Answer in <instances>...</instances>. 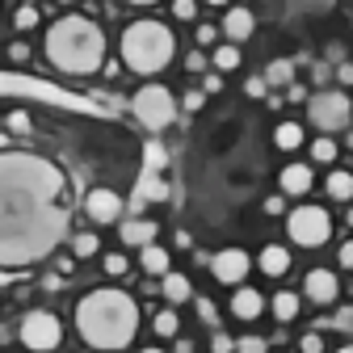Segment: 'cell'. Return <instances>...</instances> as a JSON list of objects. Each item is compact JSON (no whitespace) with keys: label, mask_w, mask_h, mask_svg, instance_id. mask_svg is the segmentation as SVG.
Wrapping results in <instances>:
<instances>
[{"label":"cell","mask_w":353,"mask_h":353,"mask_svg":"<svg viewBox=\"0 0 353 353\" xmlns=\"http://www.w3.org/2000/svg\"><path fill=\"white\" fill-rule=\"evenodd\" d=\"M76 332L84 336V345H93L101 353H118L139 332V303L114 286L88 290L76 303Z\"/></svg>","instance_id":"6da1fadb"},{"label":"cell","mask_w":353,"mask_h":353,"mask_svg":"<svg viewBox=\"0 0 353 353\" xmlns=\"http://www.w3.org/2000/svg\"><path fill=\"white\" fill-rule=\"evenodd\" d=\"M47 59L68 72V76H93L101 63H105V34L97 21H88L80 13H68L59 17L51 30H47Z\"/></svg>","instance_id":"7a4b0ae2"},{"label":"cell","mask_w":353,"mask_h":353,"mask_svg":"<svg viewBox=\"0 0 353 353\" xmlns=\"http://www.w3.org/2000/svg\"><path fill=\"white\" fill-rule=\"evenodd\" d=\"M118 51H122V63L130 72H139V76H156L172 63L176 55V34L156 21V17H139V21H130L122 30V42H118Z\"/></svg>","instance_id":"3957f363"},{"label":"cell","mask_w":353,"mask_h":353,"mask_svg":"<svg viewBox=\"0 0 353 353\" xmlns=\"http://www.w3.org/2000/svg\"><path fill=\"white\" fill-rule=\"evenodd\" d=\"M286 236L299 248H320L332 236V214L324 206H316V202H303V206L286 210Z\"/></svg>","instance_id":"277c9868"},{"label":"cell","mask_w":353,"mask_h":353,"mask_svg":"<svg viewBox=\"0 0 353 353\" xmlns=\"http://www.w3.org/2000/svg\"><path fill=\"white\" fill-rule=\"evenodd\" d=\"M307 122H312L320 135L349 130V122H353V101L341 93V88H320V93L307 97Z\"/></svg>","instance_id":"5b68a950"},{"label":"cell","mask_w":353,"mask_h":353,"mask_svg":"<svg viewBox=\"0 0 353 353\" xmlns=\"http://www.w3.org/2000/svg\"><path fill=\"white\" fill-rule=\"evenodd\" d=\"M130 110H135V118H139L148 130H164V126H172V118H176V97L168 93L164 84L148 80L139 93H135V101H130Z\"/></svg>","instance_id":"8992f818"},{"label":"cell","mask_w":353,"mask_h":353,"mask_svg":"<svg viewBox=\"0 0 353 353\" xmlns=\"http://www.w3.org/2000/svg\"><path fill=\"white\" fill-rule=\"evenodd\" d=\"M17 336H21V345L34 349V353H51V349H59V341H63V324H59L55 312H30V316L21 320V328H17Z\"/></svg>","instance_id":"52a82bcc"},{"label":"cell","mask_w":353,"mask_h":353,"mask_svg":"<svg viewBox=\"0 0 353 353\" xmlns=\"http://www.w3.org/2000/svg\"><path fill=\"white\" fill-rule=\"evenodd\" d=\"M252 270V256L244 248H223V252H210V274L214 282H223V286H244Z\"/></svg>","instance_id":"ba28073f"},{"label":"cell","mask_w":353,"mask_h":353,"mask_svg":"<svg viewBox=\"0 0 353 353\" xmlns=\"http://www.w3.org/2000/svg\"><path fill=\"white\" fill-rule=\"evenodd\" d=\"M303 299H312L316 307H332L341 299V278L332 270H312L303 278Z\"/></svg>","instance_id":"9c48e42d"},{"label":"cell","mask_w":353,"mask_h":353,"mask_svg":"<svg viewBox=\"0 0 353 353\" xmlns=\"http://www.w3.org/2000/svg\"><path fill=\"white\" fill-rule=\"evenodd\" d=\"M84 214L93 219V223H118L122 198H118L114 190H88V198H84Z\"/></svg>","instance_id":"30bf717a"},{"label":"cell","mask_w":353,"mask_h":353,"mask_svg":"<svg viewBox=\"0 0 353 353\" xmlns=\"http://www.w3.org/2000/svg\"><path fill=\"white\" fill-rule=\"evenodd\" d=\"M312 185H316V168H312V164H286V168L278 172V190H282L286 198L312 194Z\"/></svg>","instance_id":"8fae6325"},{"label":"cell","mask_w":353,"mask_h":353,"mask_svg":"<svg viewBox=\"0 0 353 353\" xmlns=\"http://www.w3.org/2000/svg\"><path fill=\"white\" fill-rule=\"evenodd\" d=\"M252 30H256V17H252V9H240V5H228V13H223V26H219V34H223L228 42H240L244 38H252Z\"/></svg>","instance_id":"7c38bea8"},{"label":"cell","mask_w":353,"mask_h":353,"mask_svg":"<svg viewBox=\"0 0 353 353\" xmlns=\"http://www.w3.org/2000/svg\"><path fill=\"white\" fill-rule=\"evenodd\" d=\"M256 270H261L265 278H282V274L290 270V248H286V244H265V248L256 252Z\"/></svg>","instance_id":"4fadbf2b"},{"label":"cell","mask_w":353,"mask_h":353,"mask_svg":"<svg viewBox=\"0 0 353 353\" xmlns=\"http://www.w3.org/2000/svg\"><path fill=\"white\" fill-rule=\"evenodd\" d=\"M261 312H265V294L252 290V286H236V294H232V316L236 320H256Z\"/></svg>","instance_id":"5bb4252c"},{"label":"cell","mask_w":353,"mask_h":353,"mask_svg":"<svg viewBox=\"0 0 353 353\" xmlns=\"http://www.w3.org/2000/svg\"><path fill=\"white\" fill-rule=\"evenodd\" d=\"M156 223H152V219H126V223H122V244L126 248H148V244H156Z\"/></svg>","instance_id":"9a60e30c"},{"label":"cell","mask_w":353,"mask_h":353,"mask_svg":"<svg viewBox=\"0 0 353 353\" xmlns=\"http://www.w3.org/2000/svg\"><path fill=\"white\" fill-rule=\"evenodd\" d=\"M139 270H143L148 278H164V274L172 270V252H168L164 244H148V248H139Z\"/></svg>","instance_id":"2e32d148"},{"label":"cell","mask_w":353,"mask_h":353,"mask_svg":"<svg viewBox=\"0 0 353 353\" xmlns=\"http://www.w3.org/2000/svg\"><path fill=\"white\" fill-rule=\"evenodd\" d=\"M160 294L176 307V303H185V299H194V286H190V278L185 274H176V270H168L164 278H160Z\"/></svg>","instance_id":"e0dca14e"},{"label":"cell","mask_w":353,"mask_h":353,"mask_svg":"<svg viewBox=\"0 0 353 353\" xmlns=\"http://www.w3.org/2000/svg\"><path fill=\"white\" fill-rule=\"evenodd\" d=\"M324 194H328L332 202H353V172L332 168V172L324 176Z\"/></svg>","instance_id":"ac0fdd59"},{"label":"cell","mask_w":353,"mask_h":353,"mask_svg":"<svg viewBox=\"0 0 353 353\" xmlns=\"http://www.w3.org/2000/svg\"><path fill=\"white\" fill-rule=\"evenodd\" d=\"M274 143H278L282 152H299V148L307 143L303 122H278V126H274Z\"/></svg>","instance_id":"d6986e66"},{"label":"cell","mask_w":353,"mask_h":353,"mask_svg":"<svg viewBox=\"0 0 353 353\" xmlns=\"http://www.w3.org/2000/svg\"><path fill=\"white\" fill-rule=\"evenodd\" d=\"M299 307H303V299H299L294 290H278V294L270 299V312H274L278 324H290V320L299 316Z\"/></svg>","instance_id":"ffe728a7"},{"label":"cell","mask_w":353,"mask_h":353,"mask_svg":"<svg viewBox=\"0 0 353 353\" xmlns=\"http://www.w3.org/2000/svg\"><path fill=\"white\" fill-rule=\"evenodd\" d=\"M240 63H244V55H240L236 42H219V47L210 51V68H214L219 76H223V72H236Z\"/></svg>","instance_id":"44dd1931"},{"label":"cell","mask_w":353,"mask_h":353,"mask_svg":"<svg viewBox=\"0 0 353 353\" xmlns=\"http://www.w3.org/2000/svg\"><path fill=\"white\" fill-rule=\"evenodd\" d=\"M152 332L164 336V341H176V336H181V320H176L172 307H160V312L152 316Z\"/></svg>","instance_id":"7402d4cb"},{"label":"cell","mask_w":353,"mask_h":353,"mask_svg":"<svg viewBox=\"0 0 353 353\" xmlns=\"http://www.w3.org/2000/svg\"><path fill=\"white\" fill-rule=\"evenodd\" d=\"M265 84H270V88H286V84H294V63H290V59H274L270 68H265Z\"/></svg>","instance_id":"603a6c76"},{"label":"cell","mask_w":353,"mask_h":353,"mask_svg":"<svg viewBox=\"0 0 353 353\" xmlns=\"http://www.w3.org/2000/svg\"><path fill=\"white\" fill-rule=\"evenodd\" d=\"M307 152H312L316 164H332V160L341 156V143H336L332 135H320V139H312V148H307Z\"/></svg>","instance_id":"cb8c5ba5"},{"label":"cell","mask_w":353,"mask_h":353,"mask_svg":"<svg viewBox=\"0 0 353 353\" xmlns=\"http://www.w3.org/2000/svg\"><path fill=\"white\" fill-rule=\"evenodd\" d=\"M97 252H101V236H97V232H80V236L72 240V256H80V261L97 256Z\"/></svg>","instance_id":"d4e9b609"},{"label":"cell","mask_w":353,"mask_h":353,"mask_svg":"<svg viewBox=\"0 0 353 353\" xmlns=\"http://www.w3.org/2000/svg\"><path fill=\"white\" fill-rule=\"evenodd\" d=\"M101 270H105L110 278H126V270H130V261H126L122 252H105V256H101Z\"/></svg>","instance_id":"484cf974"},{"label":"cell","mask_w":353,"mask_h":353,"mask_svg":"<svg viewBox=\"0 0 353 353\" xmlns=\"http://www.w3.org/2000/svg\"><path fill=\"white\" fill-rule=\"evenodd\" d=\"M38 21H42V13H38L34 5H21V9L13 13V30H21V34H26V30H34Z\"/></svg>","instance_id":"4316f807"},{"label":"cell","mask_w":353,"mask_h":353,"mask_svg":"<svg viewBox=\"0 0 353 353\" xmlns=\"http://www.w3.org/2000/svg\"><path fill=\"white\" fill-rule=\"evenodd\" d=\"M172 17L176 21H194L198 17V0H172Z\"/></svg>","instance_id":"83f0119b"},{"label":"cell","mask_w":353,"mask_h":353,"mask_svg":"<svg viewBox=\"0 0 353 353\" xmlns=\"http://www.w3.org/2000/svg\"><path fill=\"white\" fill-rule=\"evenodd\" d=\"M194 38H198V47H219V26L202 21V26L194 30Z\"/></svg>","instance_id":"f1b7e54d"},{"label":"cell","mask_w":353,"mask_h":353,"mask_svg":"<svg viewBox=\"0 0 353 353\" xmlns=\"http://www.w3.org/2000/svg\"><path fill=\"white\" fill-rule=\"evenodd\" d=\"M236 353H270V345H265V336H240Z\"/></svg>","instance_id":"f546056e"},{"label":"cell","mask_w":353,"mask_h":353,"mask_svg":"<svg viewBox=\"0 0 353 353\" xmlns=\"http://www.w3.org/2000/svg\"><path fill=\"white\" fill-rule=\"evenodd\" d=\"M206 68H210V55H206V51H190V55H185V72H194V76H202Z\"/></svg>","instance_id":"4dcf8cb0"},{"label":"cell","mask_w":353,"mask_h":353,"mask_svg":"<svg viewBox=\"0 0 353 353\" xmlns=\"http://www.w3.org/2000/svg\"><path fill=\"white\" fill-rule=\"evenodd\" d=\"M299 353H324V336L320 332H303L299 336Z\"/></svg>","instance_id":"1f68e13d"},{"label":"cell","mask_w":353,"mask_h":353,"mask_svg":"<svg viewBox=\"0 0 353 353\" xmlns=\"http://www.w3.org/2000/svg\"><path fill=\"white\" fill-rule=\"evenodd\" d=\"M5 126L13 130V135H26V130H30V114H26V110H13V114L5 118Z\"/></svg>","instance_id":"d6a6232c"},{"label":"cell","mask_w":353,"mask_h":353,"mask_svg":"<svg viewBox=\"0 0 353 353\" xmlns=\"http://www.w3.org/2000/svg\"><path fill=\"white\" fill-rule=\"evenodd\" d=\"M244 93H248L252 101H261L265 93H270V84H265V76H248V80H244Z\"/></svg>","instance_id":"836d02e7"},{"label":"cell","mask_w":353,"mask_h":353,"mask_svg":"<svg viewBox=\"0 0 353 353\" xmlns=\"http://www.w3.org/2000/svg\"><path fill=\"white\" fill-rule=\"evenodd\" d=\"M5 55H9L13 63H26V59H30V42H21V38H17V42H9V51H5Z\"/></svg>","instance_id":"e575fe53"},{"label":"cell","mask_w":353,"mask_h":353,"mask_svg":"<svg viewBox=\"0 0 353 353\" xmlns=\"http://www.w3.org/2000/svg\"><path fill=\"white\" fill-rule=\"evenodd\" d=\"M210 349H214V353H236V341H232L228 332H214V336H210Z\"/></svg>","instance_id":"d590c367"},{"label":"cell","mask_w":353,"mask_h":353,"mask_svg":"<svg viewBox=\"0 0 353 353\" xmlns=\"http://www.w3.org/2000/svg\"><path fill=\"white\" fill-rule=\"evenodd\" d=\"M181 105H185L190 114H198V110L206 105V93H202V88H190V93H185V101H181Z\"/></svg>","instance_id":"8d00e7d4"},{"label":"cell","mask_w":353,"mask_h":353,"mask_svg":"<svg viewBox=\"0 0 353 353\" xmlns=\"http://www.w3.org/2000/svg\"><path fill=\"white\" fill-rule=\"evenodd\" d=\"M265 214H282V219H286V194L265 198Z\"/></svg>","instance_id":"74e56055"},{"label":"cell","mask_w":353,"mask_h":353,"mask_svg":"<svg viewBox=\"0 0 353 353\" xmlns=\"http://www.w3.org/2000/svg\"><path fill=\"white\" fill-rule=\"evenodd\" d=\"M336 261H341V270H353V240H345L336 248Z\"/></svg>","instance_id":"f35d334b"},{"label":"cell","mask_w":353,"mask_h":353,"mask_svg":"<svg viewBox=\"0 0 353 353\" xmlns=\"http://www.w3.org/2000/svg\"><path fill=\"white\" fill-rule=\"evenodd\" d=\"M219 88H223V76H219V72H206V80H202V93L210 97V93H219Z\"/></svg>","instance_id":"ab89813d"},{"label":"cell","mask_w":353,"mask_h":353,"mask_svg":"<svg viewBox=\"0 0 353 353\" xmlns=\"http://www.w3.org/2000/svg\"><path fill=\"white\" fill-rule=\"evenodd\" d=\"M307 97H312V93H307L303 84H286V101H307Z\"/></svg>","instance_id":"60d3db41"},{"label":"cell","mask_w":353,"mask_h":353,"mask_svg":"<svg viewBox=\"0 0 353 353\" xmlns=\"http://www.w3.org/2000/svg\"><path fill=\"white\" fill-rule=\"evenodd\" d=\"M198 312H202V320H206V324H214V307H210L206 299H198Z\"/></svg>","instance_id":"b9f144b4"},{"label":"cell","mask_w":353,"mask_h":353,"mask_svg":"<svg viewBox=\"0 0 353 353\" xmlns=\"http://www.w3.org/2000/svg\"><path fill=\"white\" fill-rule=\"evenodd\" d=\"M172 353H194V341H185V336H176V345H172Z\"/></svg>","instance_id":"7bdbcfd3"},{"label":"cell","mask_w":353,"mask_h":353,"mask_svg":"<svg viewBox=\"0 0 353 353\" xmlns=\"http://www.w3.org/2000/svg\"><path fill=\"white\" fill-rule=\"evenodd\" d=\"M336 76H341V84H353V63H341V72H336Z\"/></svg>","instance_id":"ee69618b"},{"label":"cell","mask_w":353,"mask_h":353,"mask_svg":"<svg viewBox=\"0 0 353 353\" xmlns=\"http://www.w3.org/2000/svg\"><path fill=\"white\" fill-rule=\"evenodd\" d=\"M202 5H210V9H228L232 0H202Z\"/></svg>","instance_id":"f6af8a7d"},{"label":"cell","mask_w":353,"mask_h":353,"mask_svg":"<svg viewBox=\"0 0 353 353\" xmlns=\"http://www.w3.org/2000/svg\"><path fill=\"white\" fill-rule=\"evenodd\" d=\"M139 353H164V349H160V345H148V349H139Z\"/></svg>","instance_id":"bcb514c9"},{"label":"cell","mask_w":353,"mask_h":353,"mask_svg":"<svg viewBox=\"0 0 353 353\" xmlns=\"http://www.w3.org/2000/svg\"><path fill=\"white\" fill-rule=\"evenodd\" d=\"M126 5H156V0H126Z\"/></svg>","instance_id":"7dc6e473"},{"label":"cell","mask_w":353,"mask_h":353,"mask_svg":"<svg viewBox=\"0 0 353 353\" xmlns=\"http://www.w3.org/2000/svg\"><path fill=\"white\" fill-rule=\"evenodd\" d=\"M345 223H349V228H353V206H349V210H345Z\"/></svg>","instance_id":"c3c4849f"},{"label":"cell","mask_w":353,"mask_h":353,"mask_svg":"<svg viewBox=\"0 0 353 353\" xmlns=\"http://www.w3.org/2000/svg\"><path fill=\"white\" fill-rule=\"evenodd\" d=\"M336 353H353V345H341V349H336Z\"/></svg>","instance_id":"681fc988"},{"label":"cell","mask_w":353,"mask_h":353,"mask_svg":"<svg viewBox=\"0 0 353 353\" xmlns=\"http://www.w3.org/2000/svg\"><path fill=\"white\" fill-rule=\"evenodd\" d=\"M55 5H76V0H55Z\"/></svg>","instance_id":"f907efd6"},{"label":"cell","mask_w":353,"mask_h":353,"mask_svg":"<svg viewBox=\"0 0 353 353\" xmlns=\"http://www.w3.org/2000/svg\"><path fill=\"white\" fill-rule=\"evenodd\" d=\"M345 143H349V148H353V130H349V139H345Z\"/></svg>","instance_id":"816d5d0a"},{"label":"cell","mask_w":353,"mask_h":353,"mask_svg":"<svg viewBox=\"0 0 353 353\" xmlns=\"http://www.w3.org/2000/svg\"><path fill=\"white\" fill-rule=\"evenodd\" d=\"M26 5H34V0H26Z\"/></svg>","instance_id":"f5cc1de1"},{"label":"cell","mask_w":353,"mask_h":353,"mask_svg":"<svg viewBox=\"0 0 353 353\" xmlns=\"http://www.w3.org/2000/svg\"><path fill=\"white\" fill-rule=\"evenodd\" d=\"M0 122H5V118H0Z\"/></svg>","instance_id":"db71d44e"}]
</instances>
